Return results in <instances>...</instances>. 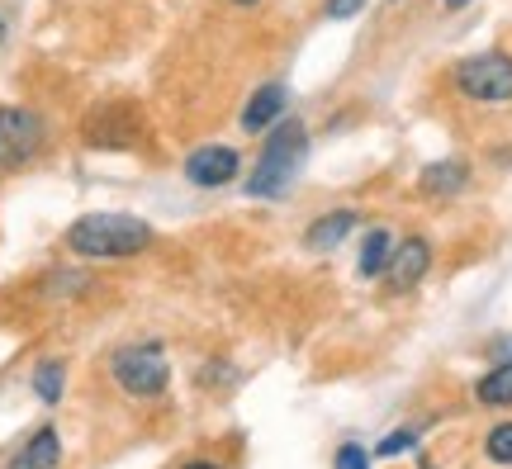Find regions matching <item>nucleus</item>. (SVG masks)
I'll return each mask as SVG.
<instances>
[{
  "mask_svg": "<svg viewBox=\"0 0 512 469\" xmlns=\"http://www.w3.org/2000/svg\"><path fill=\"white\" fill-rule=\"evenodd\" d=\"M34 389H38V398H43V403H57V398H62V365L57 361H43L34 370Z\"/></svg>",
  "mask_w": 512,
  "mask_h": 469,
  "instance_id": "obj_15",
  "label": "nucleus"
},
{
  "mask_svg": "<svg viewBox=\"0 0 512 469\" xmlns=\"http://www.w3.org/2000/svg\"><path fill=\"white\" fill-rule=\"evenodd\" d=\"M48 143L43 114L29 105H0V171L29 166Z\"/></svg>",
  "mask_w": 512,
  "mask_h": 469,
  "instance_id": "obj_4",
  "label": "nucleus"
},
{
  "mask_svg": "<svg viewBox=\"0 0 512 469\" xmlns=\"http://www.w3.org/2000/svg\"><path fill=\"white\" fill-rule=\"evenodd\" d=\"M0 43H5V19H0Z\"/></svg>",
  "mask_w": 512,
  "mask_h": 469,
  "instance_id": "obj_23",
  "label": "nucleus"
},
{
  "mask_svg": "<svg viewBox=\"0 0 512 469\" xmlns=\"http://www.w3.org/2000/svg\"><path fill=\"white\" fill-rule=\"evenodd\" d=\"M152 247V223L133 214H86L67 228V252L81 261H128Z\"/></svg>",
  "mask_w": 512,
  "mask_h": 469,
  "instance_id": "obj_1",
  "label": "nucleus"
},
{
  "mask_svg": "<svg viewBox=\"0 0 512 469\" xmlns=\"http://www.w3.org/2000/svg\"><path fill=\"white\" fill-rule=\"evenodd\" d=\"M238 171H242L238 147H223V143H204L185 157V181L200 185V190H223V185L238 181Z\"/></svg>",
  "mask_w": 512,
  "mask_h": 469,
  "instance_id": "obj_6",
  "label": "nucleus"
},
{
  "mask_svg": "<svg viewBox=\"0 0 512 469\" xmlns=\"http://www.w3.org/2000/svg\"><path fill=\"white\" fill-rule=\"evenodd\" d=\"M456 91L479 105H508L512 100V57L508 53H475L456 62Z\"/></svg>",
  "mask_w": 512,
  "mask_h": 469,
  "instance_id": "obj_5",
  "label": "nucleus"
},
{
  "mask_svg": "<svg viewBox=\"0 0 512 469\" xmlns=\"http://www.w3.org/2000/svg\"><path fill=\"white\" fill-rule=\"evenodd\" d=\"M441 5H446V10H460V5H470V0H441Z\"/></svg>",
  "mask_w": 512,
  "mask_h": 469,
  "instance_id": "obj_20",
  "label": "nucleus"
},
{
  "mask_svg": "<svg viewBox=\"0 0 512 469\" xmlns=\"http://www.w3.org/2000/svg\"><path fill=\"white\" fill-rule=\"evenodd\" d=\"M185 469H219V465H209V460H195V465H185Z\"/></svg>",
  "mask_w": 512,
  "mask_h": 469,
  "instance_id": "obj_21",
  "label": "nucleus"
},
{
  "mask_svg": "<svg viewBox=\"0 0 512 469\" xmlns=\"http://www.w3.org/2000/svg\"><path fill=\"white\" fill-rule=\"evenodd\" d=\"M119 114H124L119 105L95 109L91 124H86V143H91V147H133L138 128H133V124H119Z\"/></svg>",
  "mask_w": 512,
  "mask_h": 469,
  "instance_id": "obj_10",
  "label": "nucleus"
},
{
  "mask_svg": "<svg viewBox=\"0 0 512 469\" xmlns=\"http://www.w3.org/2000/svg\"><path fill=\"white\" fill-rule=\"evenodd\" d=\"M394 237H389V228H370L366 242H361V261H356V271L366 275V280H380L384 271H389V256H394Z\"/></svg>",
  "mask_w": 512,
  "mask_h": 469,
  "instance_id": "obj_13",
  "label": "nucleus"
},
{
  "mask_svg": "<svg viewBox=\"0 0 512 469\" xmlns=\"http://www.w3.org/2000/svg\"><path fill=\"white\" fill-rule=\"evenodd\" d=\"M304 162H309V128L285 114V119L266 133V143H261V157H256V166H252L247 195L252 199H280L294 181H299Z\"/></svg>",
  "mask_w": 512,
  "mask_h": 469,
  "instance_id": "obj_2",
  "label": "nucleus"
},
{
  "mask_svg": "<svg viewBox=\"0 0 512 469\" xmlns=\"http://www.w3.org/2000/svg\"><path fill=\"white\" fill-rule=\"evenodd\" d=\"M465 181H470V166L456 162V157H446V162H432V166H422V195H432V199H451L465 190Z\"/></svg>",
  "mask_w": 512,
  "mask_h": 469,
  "instance_id": "obj_11",
  "label": "nucleus"
},
{
  "mask_svg": "<svg viewBox=\"0 0 512 469\" xmlns=\"http://www.w3.org/2000/svg\"><path fill=\"white\" fill-rule=\"evenodd\" d=\"M233 5H261V0H233Z\"/></svg>",
  "mask_w": 512,
  "mask_h": 469,
  "instance_id": "obj_22",
  "label": "nucleus"
},
{
  "mask_svg": "<svg viewBox=\"0 0 512 469\" xmlns=\"http://www.w3.org/2000/svg\"><path fill=\"white\" fill-rule=\"evenodd\" d=\"M285 109H290V91H285L280 81H271V86L252 91V100L242 109V128H247V133H271V128L285 119Z\"/></svg>",
  "mask_w": 512,
  "mask_h": 469,
  "instance_id": "obj_8",
  "label": "nucleus"
},
{
  "mask_svg": "<svg viewBox=\"0 0 512 469\" xmlns=\"http://www.w3.org/2000/svg\"><path fill=\"white\" fill-rule=\"evenodd\" d=\"M337 469H370L366 446H356V441H347V446L337 451Z\"/></svg>",
  "mask_w": 512,
  "mask_h": 469,
  "instance_id": "obj_17",
  "label": "nucleus"
},
{
  "mask_svg": "<svg viewBox=\"0 0 512 469\" xmlns=\"http://www.w3.org/2000/svg\"><path fill=\"white\" fill-rule=\"evenodd\" d=\"M475 398L489 408H512V361H498L489 375L475 384Z\"/></svg>",
  "mask_w": 512,
  "mask_h": 469,
  "instance_id": "obj_14",
  "label": "nucleus"
},
{
  "mask_svg": "<svg viewBox=\"0 0 512 469\" xmlns=\"http://www.w3.org/2000/svg\"><path fill=\"white\" fill-rule=\"evenodd\" d=\"M484 455L494 460V465H512V422H498L489 441H484Z\"/></svg>",
  "mask_w": 512,
  "mask_h": 469,
  "instance_id": "obj_16",
  "label": "nucleus"
},
{
  "mask_svg": "<svg viewBox=\"0 0 512 469\" xmlns=\"http://www.w3.org/2000/svg\"><path fill=\"white\" fill-rule=\"evenodd\" d=\"M366 10V0H328V19H351Z\"/></svg>",
  "mask_w": 512,
  "mask_h": 469,
  "instance_id": "obj_19",
  "label": "nucleus"
},
{
  "mask_svg": "<svg viewBox=\"0 0 512 469\" xmlns=\"http://www.w3.org/2000/svg\"><path fill=\"white\" fill-rule=\"evenodd\" d=\"M356 218H361L356 209H332V214H323L309 233H304V247H309V252H332V247H342L347 233L356 228Z\"/></svg>",
  "mask_w": 512,
  "mask_h": 469,
  "instance_id": "obj_12",
  "label": "nucleus"
},
{
  "mask_svg": "<svg viewBox=\"0 0 512 469\" xmlns=\"http://www.w3.org/2000/svg\"><path fill=\"white\" fill-rule=\"evenodd\" d=\"M427 271H432V242H427V237H403L399 247H394V256H389L384 280H389L394 294H403V289L422 285V275Z\"/></svg>",
  "mask_w": 512,
  "mask_h": 469,
  "instance_id": "obj_7",
  "label": "nucleus"
},
{
  "mask_svg": "<svg viewBox=\"0 0 512 469\" xmlns=\"http://www.w3.org/2000/svg\"><path fill=\"white\" fill-rule=\"evenodd\" d=\"M418 441V432H394V436H384L380 441V455H403L408 446Z\"/></svg>",
  "mask_w": 512,
  "mask_h": 469,
  "instance_id": "obj_18",
  "label": "nucleus"
},
{
  "mask_svg": "<svg viewBox=\"0 0 512 469\" xmlns=\"http://www.w3.org/2000/svg\"><path fill=\"white\" fill-rule=\"evenodd\" d=\"M57 460H62V436H57V427H38L5 469H57Z\"/></svg>",
  "mask_w": 512,
  "mask_h": 469,
  "instance_id": "obj_9",
  "label": "nucleus"
},
{
  "mask_svg": "<svg viewBox=\"0 0 512 469\" xmlns=\"http://www.w3.org/2000/svg\"><path fill=\"white\" fill-rule=\"evenodd\" d=\"M110 375L128 398H157V394H166V384H171V365H166L157 342H133V346H119V351H114Z\"/></svg>",
  "mask_w": 512,
  "mask_h": 469,
  "instance_id": "obj_3",
  "label": "nucleus"
}]
</instances>
